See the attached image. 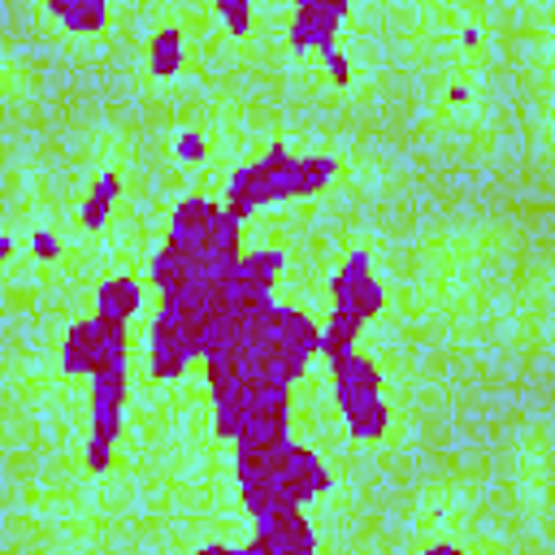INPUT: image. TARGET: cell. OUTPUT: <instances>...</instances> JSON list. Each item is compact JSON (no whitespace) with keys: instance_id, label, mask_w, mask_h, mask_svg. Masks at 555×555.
I'll list each match as a JSON object with an SVG mask.
<instances>
[{"instance_id":"4","label":"cell","mask_w":555,"mask_h":555,"mask_svg":"<svg viewBox=\"0 0 555 555\" xmlns=\"http://www.w3.org/2000/svg\"><path fill=\"white\" fill-rule=\"evenodd\" d=\"M264 204H282L278 199V173L264 165V156L234 165L230 169V182H225V212L238 217V221H247Z\"/></svg>"},{"instance_id":"28","label":"cell","mask_w":555,"mask_h":555,"mask_svg":"<svg viewBox=\"0 0 555 555\" xmlns=\"http://www.w3.org/2000/svg\"><path fill=\"white\" fill-rule=\"evenodd\" d=\"M13 247H17V238H13V234H0V260H9Z\"/></svg>"},{"instance_id":"30","label":"cell","mask_w":555,"mask_h":555,"mask_svg":"<svg viewBox=\"0 0 555 555\" xmlns=\"http://www.w3.org/2000/svg\"><path fill=\"white\" fill-rule=\"evenodd\" d=\"M460 43H464V48H477V30H473V26H464V30H460Z\"/></svg>"},{"instance_id":"21","label":"cell","mask_w":555,"mask_h":555,"mask_svg":"<svg viewBox=\"0 0 555 555\" xmlns=\"http://www.w3.org/2000/svg\"><path fill=\"white\" fill-rule=\"evenodd\" d=\"M173 156H178L182 165H199V160L208 156V143H204V134H199V130H182V134L173 139Z\"/></svg>"},{"instance_id":"20","label":"cell","mask_w":555,"mask_h":555,"mask_svg":"<svg viewBox=\"0 0 555 555\" xmlns=\"http://www.w3.org/2000/svg\"><path fill=\"white\" fill-rule=\"evenodd\" d=\"M356 338H360V330L356 325H343V321H325V347H321V356L325 360H338V356H347V351H356Z\"/></svg>"},{"instance_id":"31","label":"cell","mask_w":555,"mask_h":555,"mask_svg":"<svg viewBox=\"0 0 555 555\" xmlns=\"http://www.w3.org/2000/svg\"><path fill=\"white\" fill-rule=\"evenodd\" d=\"M48 9H56V4H108V0H43Z\"/></svg>"},{"instance_id":"14","label":"cell","mask_w":555,"mask_h":555,"mask_svg":"<svg viewBox=\"0 0 555 555\" xmlns=\"http://www.w3.org/2000/svg\"><path fill=\"white\" fill-rule=\"evenodd\" d=\"M117 195H121V173L104 169V173L91 182V191H87V199H82V208H78V221H82V230H104V221L113 217V204H117Z\"/></svg>"},{"instance_id":"27","label":"cell","mask_w":555,"mask_h":555,"mask_svg":"<svg viewBox=\"0 0 555 555\" xmlns=\"http://www.w3.org/2000/svg\"><path fill=\"white\" fill-rule=\"evenodd\" d=\"M295 4H317V9H334L347 17V0H295Z\"/></svg>"},{"instance_id":"1","label":"cell","mask_w":555,"mask_h":555,"mask_svg":"<svg viewBox=\"0 0 555 555\" xmlns=\"http://www.w3.org/2000/svg\"><path fill=\"white\" fill-rule=\"evenodd\" d=\"M251 525H256V538L243 542V555H312L317 551V533L304 520V503H295L286 494L278 499V507L269 516H260Z\"/></svg>"},{"instance_id":"16","label":"cell","mask_w":555,"mask_h":555,"mask_svg":"<svg viewBox=\"0 0 555 555\" xmlns=\"http://www.w3.org/2000/svg\"><path fill=\"white\" fill-rule=\"evenodd\" d=\"M182 43H186V35H182V26H160L156 35H152V48H147V65H152V74L156 78H173L178 69H182Z\"/></svg>"},{"instance_id":"22","label":"cell","mask_w":555,"mask_h":555,"mask_svg":"<svg viewBox=\"0 0 555 555\" xmlns=\"http://www.w3.org/2000/svg\"><path fill=\"white\" fill-rule=\"evenodd\" d=\"M113 447H117L113 438L91 434V438H87V455H82V460H87V473H108V468H113Z\"/></svg>"},{"instance_id":"19","label":"cell","mask_w":555,"mask_h":555,"mask_svg":"<svg viewBox=\"0 0 555 555\" xmlns=\"http://www.w3.org/2000/svg\"><path fill=\"white\" fill-rule=\"evenodd\" d=\"M282 269H286V251H273V247H264V251H243V256H238V273H243L247 282H260V286H273Z\"/></svg>"},{"instance_id":"3","label":"cell","mask_w":555,"mask_h":555,"mask_svg":"<svg viewBox=\"0 0 555 555\" xmlns=\"http://www.w3.org/2000/svg\"><path fill=\"white\" fill-rule=\"evenodd\" d=\"M330 395H334V408L343 416L356 412L360 403L377 399L382 395V369H377V360H369L364 351H347V356L330 360Z\"/></svg>"},{"instance_id":"6","label":"cell","mask_w":555,"mask_h":555,"mask_svg":"<svg viewBox=\"0 0 555 555\" xmlns=\"http://www.w3.org/2000/svg\"><path fill=\"white\" fill-rule=\"evenodd\" d=\"M191 360H195V356H191V347H186V338H182V325H178L173 317L156 312L152 325H147V369H152V377H156V382H173V377L186 373Z\"/></svg>"},{"instance_id":"12","label":"cell","mask_w":555,"mask_h":555,"mask_svg":"<svg viewBox=\"0 0 555 555\" xmlns=\"http://www.w3.org/2000/svg\"><path fill=\"white\" fill-rule=\"evenodd\" d=\"M139 282L134 278H108L95 286V312L100 321H130V312H139Z\"/></svg>"},{"instance_id":"15","label":"cell","mask_w":555,"mask_h":555,"mask_svg":"<svg viewBox=\"0 0 555 555\" xmlns=\"http://www.w3.org/2000/svg\"><path fill=\"white\" fill-rule=\"evenodd\" d=\"M364 278H373V256H369V247H356V251L334 269V278H330V312H347V299H351V291H356Z\"/></svg>"},{"instance_id":"5","label":"cell","mask_w":555,"mask_h":555,"mask_svg":"<svg viewBox=\"0 0 555 555\" xmlns=\"http://www.w3.org/2000/svg\"><path fill=\"white\" fill-rule=\"evenodd\" d=\"M126 395H130V369H108V373H95V377H91V395H87V408H91V434L113 438V442L121 438Z\"/></svg>"},{"instance_id":"17","label":"cell","mask_w":555,"mask_h":555,"mask_svg":"<svg viewBox=\"0 0 555 555\" xmlns=\"http://www.w3.org/2000/svg\"><path fill=\"white\" fill-rule=\"evenodd\" d=\"M343 421H347V438H351V442H377V438L390 429V408H386V399L377 395V399L360 403L356 412H347Z\"/></svg>"},{"instance_id":"25","label":"cell","mask_w":555,"mask_h":555,"mask_svg":"<svg viewBox=\"0 0 555 555\" xmlns=\"http://www.w3.org/2000/svg\"><path fill=\"white\" fill-rule=\"evenodd\" d=\"M30 247H35V256H39V260H56V256H61V238H56L52 230H35Z\"/></svg>"},{"instance_id":"13","label":"cell","mask_w":555,"mask_h":555,"mask_svg":"<svg viewBox=\"0 0 555 555\" xmlns=\"http://www.w3.org/2000/svg\"><path fill=\"white\" fill-rule=\"evenodd\" d=\"M208 269H195L191 260H182L173 247H156L152 251V260H147V278H152V286L156 291H178V286H191V282H199Z\"/></svg>"},{"instance_id":"24","label":"cell","mask_w":555,"mask_h":555,"mask_svg":"<svg viewBox=\"0 0 555 555\" xmlns=\"http://www.w3.org/2000/svg\"><path fill=\"white\" fill-rule=\"evenodd\" d=\"M325 69H330V82H334V87H347V82H351V65H347V56H343L338 48L325 52Z\"/></svg>"},{"instance_id":"23","label":"cell","mask_w":555,"mask_h":555,"mask_svg":"<svg viewBox=\"0 0 555 555\" xmlns=\"http://www.w3.org/2000/svg\"><path fill=\"white\" fill-rule=\"evenodd\" d=\"M221 22H225L230 35H247L251 22H256V0H234V4L221 13Z\"/></svg>"},{"instance_id":"11","label":"cell","mask_w":555,"mask_h":555,"mask_svg":"<svg viewBox=\"0 0 555 555\" xmlns=\"http://www.w3.org/2000/svg\"><path fill=\"white\" fill-rule=\"evenodd\" d=\"M221 217H225V204H217V199H208V195H182L178 204H173V230H182V234H191L199 247H204V238L221 225Z\"/></svg>"},{"instance_id":"8","label":"cell","mask_w":555,"mask_h":555,"mask_svg":"<svg viewBox=\"0 0 555 555\" xmlns=\"http://www.w3.org/2000/svg\"><path fill=\"white\" fill-rule=\"evenodd\" d=\"M273 334L308 356H321V347H325V325H317L308 312H299L295 304H282V299H273Z\"/></svg>"},{"instance_id":"10","label":"cell","mask_w":555,"mask_h":555,"mask_svg":"<svg viewBox=\"0 0 555 555\" xmlns=\"http://www.w3.org/2000/svg\"><path fill=\"white\" fill-rule=\"evenodd\" d=\"M338 173V160L330 152H312V156H295L291 173H286V199H312L321 195Z\"/></svg>"},{"instance_id":"7","label":"cell","mask_w":555,"mask_h":555,"mask_svg":"<svg viewBox=\"0 0 555 555\" xmlns=\"http://www.w3.org/2000/svg\"><path fill=\"white\" fill-rule=\"evenodd\" d=\"M338 26H343V13L317 9V4H295L286 39L295 52H321L325 56L330 48H338Z\"/></svg>"},{"instance_id":"18","label":"cell","mask_w":555,"mask_h":555,"mask_svg":"<svg viewBox=\"0 0 555 555\" xmlns=\"http://www.w3.org/2000/svg\"><path fill=\"white\" fill-rule=\"evenodd\" d=\"M69 35H95V30H104V22H108V4H56V9H48Z\"/></svg>"},{"instance_id":"9","label":"cell","mask_w":555,"mask_h":555,"mask_svg":"<svg viewBox=\"0 0 555 555\" xmlns=\"http://www.w3.org/2000/svg\"><path fill=\"white\" fill-rule=\"evenodd\" d=\"M95 356H100V325H95V317L74 321L65 330V338H61V369L69 377H91Z\"/></svg>"},{"instance_id":"2","label":"cell","mask_w":555,"mask_h":555,"mask_svg":"<svg viewBox=\"0 0 555 555\" xmlns=\"http://www.w3.org/2000/svg\"><path fill=\"white\" fill-rule=\"evenodd\" d=\"M273 481L295 503H312V499H325L334 490V473L325 468V460L295 438L273 447Z\"/></svg>"},{"instance_id":"29","label":"cell","mask_w":555,"mask_h":555,"mask_svg":"<svg viewBox=\"0 0 555 555\" xmlns=\"http://www.w3.org/2000/svg\"><path fill=\"white\" fill-rule=\"evenodd\" d=\"M429 555H460V546H455V542H434Z\"/></svg>"},{"instance_id":"26","label":"cell","mask_w":555,"mask_h":555,"mask_svg":"<svg viewBox=\"0 0 555 555\" xmlns=\"http://www.w3.org/2000/svg\"><path fill=\"white\" fill-rule=\"evenodd\" d=\"M195 555H243V546L238 542H204Z\"/></svg>"}]
</instances>
